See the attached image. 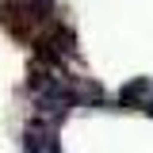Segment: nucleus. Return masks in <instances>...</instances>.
<instances>
[{
    "mask_svg": "<svg viewBox=\"0 0 153 153\" xmlns=\"http://www.w3.org/2000/svg\"><path fill=\"white\" fill-rule=\"evenodd\" d=\"M149 88H153L149 80H134V84H126V88L119 92V103H138V100L149 92Z\"/></svg>",
    "mask_w": 153,
    "mask_h": 153,
    "instance_id": "f257e3e1",
    "label": "nucleus"
}]
</instances>
